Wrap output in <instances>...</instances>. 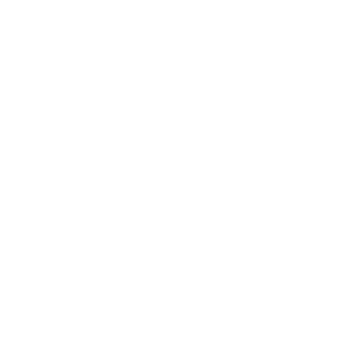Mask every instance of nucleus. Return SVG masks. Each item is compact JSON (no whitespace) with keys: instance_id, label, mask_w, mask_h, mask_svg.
<instances>
[]
</instances>
